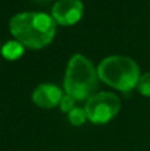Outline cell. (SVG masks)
Wrapping results in <instances>:
<instances>
[{
  "label": "cell",
  "mask_w": 150,
  "mask_h": 151,
  "mask_svg": "<svg viewBox=\"0 0 150 151\" xmlns=\"http://www.w3.org/2000/svg\"><path fill=\"white\" fill-rule=\"evenodd\" d=\"M97 74L102 82L124 93L137 88L141 77L140 66L126 56H109L104 58L97 66Z\"/></svg>",
  "instance_id": "cell-3"
},
{
  "label": "cell",
  "mask_w": 150,
  "mask_h": 151,
  "mask_svg": "<svg viewBox=\"0 0 150 151\" xmlns=\"http://www.w3.org/2000/svg\"><path fill=\"white\" fill-rule=\"evenodd\" d=\"M56 21L43 12H21L9 20L12 36L31 49H41L52 42L56 35Z\"/></svg>",
  "instance_id": "cell-1"
},
{
  "label": "cell",
  "mask_w": 150,
  "mask_h": 151,
  "mask_svg": "<svg viewBox=\"0 0 150 151\" xmlns=\"http://www.w3.org/2000/svg\"><path fill=\"white\" fill-rule=\"evenodd\" d=\"M121 109V101L114 93L101 91L96 93L85 104L88 119L94 125H105L110 122Z\"/></svg>",
  "instance_id": "cell-4"
},
{
  "label": "cell",
  "mask_w": 150,
  "mask_h": 151,
  "mask_svg": "<svg viewBox=\"0 0 150 151\" xmlns=\"http://www.w3.org/2000/svg\"><path fill=\"white\" fill-rule=\"evenodd\" d=\"M84 15V4L81 0H58L52 8L50 16L56 24L69 27L79 23Z\"/></svg>",
  "instance_id": "cell-5"
},
{
  "label": "cell",
  "mask_w": 150,
  "mask_h": 151,
  "mask_svg": "<svg viewBox=\"0 0 150 151\" xmlns=\"http://www.w3.org/2000/svg\"><path fill=\"white\" fill-rule=\"evenodd\" d=\"M0 52H1V47H0Z\"/></svg>",
  "instance_id": "cell-11"
},
{
  "label": "cell",
  "mask_w": 150,
  "mask_h": 151,
  "mask_svg": "<svg viewBox=\"0 0 150 151\" xmlns=\"http://www.w3.org/2000/svg\"><path fill=\"white\" fill-rule=\"evenodd\" d=\"M24 53V45L20 44L19 41H8L1 47V55L4 56V58L9 61L17 60L19 57H21Z\"/></svg>",
  "instance_id": "cell-7"
},
{
  "label": "cell",
  "mask_w": 150,
  "mask_h": 151,
  "mask_svg": "<svg viewBox=\"0 0 150 151\" xmlns=\"http://www.w3.org/2000/svg\"><path fill=\"white\" fill-rule=\"evenodd\" d=\"M74 101L76 99L74 98H72L71 96H68V94H64L63 96V98H61V101H60V104H58V106H60V110L63 113H69L71 110H73L74 107Z\"/></svg>",
  "instance_id": "cell-10"
},
{
  "label": "cell",
  "mask_w": 150,
  "mask_h": 151,
  "mask_svg": "<svg viewBox=\"0 0 150 151\" xmlns=\"http://www.w3.org/2000/svg\"><path fill=\"white\" fill-rule=\"evenodd\" d=\"M137 89L142 96L145 97H150V72L142 74L138 80L137 83Z\"/></svg>",
  "instance_id": "cell-9"
},
{
  "label": "cell",
  "mask_w": 150,
  "mask_h": 151,
  "mask_svg": "<svg viewBox=\"0 0 150 151\" xmlns=\"http://www.w3.org/2000/svg\"><path fill=\"white\" fill-rule=\"evenodd\" d=\"M98 74L93 64L82 55H74L66 65L64 77L65 94L76 101L89 99L97 89Z\"/></svg>",
  "instance_id": "cell-2"
},
{
  "label": "cell",
  "mask_w": 150,
  "mask_h": 151,
  "mask_svg": "<svg viewBox=\"0 0 150 151\" xmlns=\"http://www.w3.org/2000/svg\"><path fill=\"white\" fill-rule=\"evenodd\" d=\"M64 94L58 86L52 83H41L32 93V101L41 109H52L58 106Z\"/></svg>",
  "instance_id": "cell-6"
},
{
  "label": "cell",
  "mask_w": 150,
  "mask_h": 151,
  "mask_svg": "<svg viewBox=\"0 0 150 151\" xmlns=\"http://www.w3.org/2000/svg\"><path fill=\"white\" fill-rule=\"evenodd\" d=\"M68 119L71 122V125L73 126H81L85 123V121L88 119L87 113H85V109H81V107H74L73 110L68 113Z\"/></svg>",
  "instance_id": "cell-8"
}]
</instances>
